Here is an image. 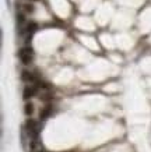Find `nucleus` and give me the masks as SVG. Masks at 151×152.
Here are the masks:
<instances>
[{"label":"nucleus","mask_w":151,"mask_h":152,"mask_svg":"<svg viewBox=\"0 0 151 152\" xmlns=\"http://www.w3.org/2000/svg\"><path fill=\"white\" fill-rule=\"evenodd\" d=\"M25 131L28 134L29 141H38V137H39V123L34 119H28L25 121Z\"/></svg>","instance_id":"1"},{"label":"nucleus","mask_w":151,"mask_h":152,"mask_svg":"<svg viewBox=\"0 0 151 152\" xmlns=\"http://www.w3.org/2000/svg\"><path fill=\"white\" fill-rule=\"evenodd\" d=\"M18 57H20V60H21L23 64L28 66L32 61V59H34V52H32L31 48L24 46L18 50Z\"/></svg>","instance_id":"2"},{"label":"nucleus","mask_w":151,"mask_h":152,"mask_svg":"<svg viewBox=\"0 0 151 152\" xmlns=\"http://www.w3.org/2000/svg\"><path fill=\"white\" fill-rule=\"evenodd\" d=\"M35 94H37V88L32 87V85H27V87H24L23 99H24V101H28V99H31Z\"/></svg>","instance_id":"3"},{"label":"nucleus","mask_w":151,"mask_h":152,"mask_svg":"<svg viewBox=\"0 0 151 152\" xmlns=\"http://www.w3.org/2000/svg\"><path fill=\"white\" fill-rule=\"evenodd\" d=\"M21 81L31 84V83L35 81V77H34V74H32L31 71H28V70H23V71H21Z\"/></svg>","instance_id":"4"},{"label":"nucleus","mask_w":151,"mask_h":152,"mask_svg":"<svg viewBox=\"0 0 151 152\" xmlns=\"http://www.w3.org/2000/svg\"><path fill=\"white\" fill-rule=\"evenodd\" d=\"M50 112H52V106L46 105L45 107L41 110V113H39V119H41V120H46L50 116Z\"/></svg>","instance_id":"5"},{"label":"nucleus","mask_w":151,"mask_h":152,"mask_svg":"<svg viewBox=\"0 0 151 152\" xmlns=\"http://www.w3.org/2000/svg\"><path fill=\"white\" fill-rule=\"evenodd\" d=\"M37 28H38V25L35 23H27V27H25V32H27V35H32V34L37 31Z\"/></svg>","instance_id":"6"},{"label":"nucleus","mask_w":151,"mask_h":152,"mask_svg":"<svg viewBox=\"0 0 151 152\" xmlns=\"http://www.w3.org/2000/svg\"><path fill=\"white\" fill-rule=\"evenodd\" d=\"M24 113H25V116H28V117L32 116V113H34V105H32L31 102H27V103L24 105Z\"/></svg>","instance_id":"7"},{"label":"nucleus","mask_w":151,"mask_h":152,"mask_svg":"<svg viewBox=\"0 0 151 152\" xmlns=\"http://www.w3.org/2000/svg\"><path fill=\"white\" fill-rule=\"evenodd\" d=\"M24 23H25V17H24V14L23 13H18V14H17V24H18L20 28H21V32H23Z\"/></svg>","instance_id":"8"},{"label":"nucleus","mask_w":151,"mask_h":152,"mask_svg":"<svg viewBox=\"0 0 151 152\" xmlns=\"http://www.w3.org/2000/svg\"><path fill=\"white\" fill-rule=\"evenodd\" d=\"M24 10H25V13H34L35 7H34V4H29V3H27V4H24Z\"/></svg>","instance_id":"9"}]
</instances>
